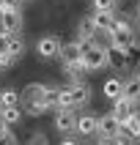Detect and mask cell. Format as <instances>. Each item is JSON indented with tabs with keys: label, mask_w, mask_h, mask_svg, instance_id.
Segmentation results:
<instances>
[{
	"label": "cell",
	"mask_w": 140,
	"mask_h": 145,
	"mask_svg": "<svg viewBox=\"0 0 140 145\" xmlns=\"http://www.w3.org/2000/svg\"><path fill=\"white\" fill-rule=\"evenodd\" d=\"M82 60L88 66V71H99V69H107L110 66V52H107V47L91 41L88 47H85V52H82Z\"/></svg>",
	"instance_id": "1"
},
{
	"label": "cell",
	"mask_w": 140,
	"mask_h": 145,
	"mask_svg": "<svg viewBox=\"0 0 140 145\" xmlns=\"http://www.w3.org/2000/svg\"><path fill=\"white\" fill-rule=\"evenodd\" d=\"M0 25L6 33H19L22 30V11L11 6L8 0H0Z\"/></svg>",
	"instance_id": "2"
},
{
	"label": "cell",
	"mask_w": 140,
	"mask_h": 145,
	"mask_svg": "<svg viewBox=\"0 0 140 145\" xmlns=\"http://www.w3.org/2000/svg\"><path fill=\"white\" fill-rule=\"evenodd\" d=\"M0 41H3V52H8L14 60H19V57H22L25 41L19 39V33H6V30H0Z\"/></svg>",
	"instance_id": "3"
},
{
	"label": "cell",
	"mask_w": 140,
	"mask_h": 145,
	"mask_svg": "<svg viewBox=\"0 0 140 145\" xmlns=\"http://www.w3.org/2000/svg\"><path fill=\"white\" fill-rule=\"evenodd\" d=\"M60 39L58 36H52V33H47V36H41L39 41H36V52H39L41 57H55V55H60Z\"/></svg>",
	"instance_id": "4"
},
{
	"label": "cell",
	"mask_w": 140,
	"mask_h": 145,
	"mask_svg": "<svg viewBox=\"0 0 140 145\" xmlns=\"http://www.w3.org/2000/svg\"><path fill=\"white\" fill-rule=\"evenodd\" d=\"M88 44H91V41H82V39H77V41H69V44H63V47H60V60H63V66L74 63V60H80Z\"/></svg>",
	"instance_id": "5"
},
{
	"label": "cell",
	"mask_w": 140,
	"mask_h": 145,
	"mask_svg": "<svg viewBox=\"0 0 140 145\" xmlns=\"http://www.w3.org/2000/svg\"><path fill=\"white\" fill-rule=\"evenodd\" d=\"M44 90H47V85H41V82L25 85V90L19 93V96H22V107H30V104H36V101H44Z\"/></svg>",
	"instance_id": "6"
},
{
	"label": "cell",
	"mask_w": 140,
	"mask_h": 145,
	"mask_svg": "<svg viewBox=\"0 0 140 145\" xmlns=\"http://www.w3.org/2000/svg\"><path fill=\"white\" fill-rule=\"evenodd\" d=\"M91 19H93V25H96V30H99V33H107V36H110L113 27L118 25V19H115L113 11H93Z\"/></svg>",
	"instance_id": "7"
},
{
	"label": "cell",
	"mask_w": 140,
	"mask_h": 145,
	"mask_svg": "<svg viewBox=\"0 0 140 145\" xmlns=\"http://www.w3.org/2000/svg\"><path fill=\"white\" fill-rule=\"evenodd\" d=\"M55 129L63 131V134H72V131L77 129V115H74V110H58V115H55Z\"/></svg>",
	"instance_id": "8"
},
{
	"label": "cell",
	"mask_w": 140,
	"mask_h": 145,
	"mask_svg": "<svg viewBox=\"0 0 140 145\" xmlns=\"http://www.w3.org/2000/svg\"><path fill=\"white\" fill-rule=\"evenodd\" d=\"M118 131H121V121L113 112H107V115L99 118V137H115Z\"/></svg>",
	"instance_id": "9"
},
{
	"label": "cell",
	"mask_w": 140,
	"mask_h": 145,
	"mask_svg": "<svg viewBox=\"0 0 140 145\" xmlns=\"http://www.w3.org/2000/svg\"><path fill=\"white\" fill-rule=\"evenodd\" d=\"M63 71H66V77H69V80H72V85H74V82H85L82 77L88 74V66H85V60L80 57V60H74V63H69V66L63 69Z\"/></svg>",
	"instance_id": "10"
},
{
	"label": "cell",
	"mask_w": 140,
	"mask_h": 145,
	"mask_svg": "<svg viewBox=\"0 0 140 145\" xmlns=\"http://www.w3.org/2000/svg\"><path fill=\"white\" fill-rule=\"evenodd\" d=\"M124 99H129L132 104H140V77H129L124 80Z\"/></svg>",
	"instance_id": "11"
},
{
	"label": "cell",
	"mask_w": 140,
	"mask_h": 145,
	"mask_svg": "<svg viewBox=\"0 0 140 145\" xmlns=\"http://www.w3.org/2000/svg\"><path fill=\"white\" fill-rule=\"evenodd\" d=\"M105 96L110 99V101H118V99L124 96V80H118V77H110V80H105Z\"/></svg>",
	"instance_id": "12"
},
{
	"label": "cell",
	"mask_w": 140,
	"mask_h": 145,
	"mask_svg": "<svg viewBox=\"0 0 140 145\" xmlns=\"http://www.w3.org/2000/svg\"><path fill=\"white\" fill-rule=\"evenodd\" d=\"M72 93H74V107H85L91 101V85L88 82H74Z\"/></svg>",
	"instance_id": "13"
},
{
	"label": "cell",
	"mask_w": 140,
	"mask_h": 145,
	"mask_svg": "<svg viewBox=\"0 0 140 145\" xmlns=\"http://www.w3.org/2000/svg\"><path fill=\"white\" fill-rule=\"evenodd\" d=\"M74 131H77V134H96L99 131V118H93V115H80Z\"/></svg>",
	"instance_id": "14"
},
{
	"label": "cell",
	"mask_w": 140,
	"mask_h": 145,
	"mask_svg": "<svg viewBox=\"0 0 140 145\" xmlns=\"http://www.w3.org/2000/svg\"><path fill=\"white\" fill-rule=\"evenodd\" d=\"M96 25H93V19L91 16H85V19H80V25H77V39H82V41H93L96 39Z\"/></svg>",
	"instance_id": "15"
},
{
	"label": "cell",
	"mask_w": 140,
	"mask_h": 145,
	"mask_svg": "<svg viewBox=\"0 0 140 145\" xmlns=\"http://www.w3.org/2000/svg\"><path fill=\"white\" fill-rule=\"evenodd\" d=\"M55 107H58V110H74V93H72V85H66V88H58Z\"/></svg>",
	"instance_id": "16"
},
{
	"label": "cell",
	"mask_w": 140,
	"mask_h": 145,
	"mask_svg": "<svg viewBox=\"0 0 140 145\" xmlns=\"http://www.w3.org/2000/svg\"><path fill=\"white\" fill-rule=\"evenodd\" d=\"M0 104H3V110L19 107V104H22V96H19V90H14V88H6V90H0Z\"/></svg>",
	"instance_id": "17"
},
{
	"label": "cell",
	"mask_w": 140,
	"mask_h": 145,
	"mask_svg": "<svg viewBox=\"0 0 140 145\" xmlns=\"http://www.w3.org/2000/svg\"><path fill=\"white\" fill-rule=\"evenodd\" d=\"M132 107H135V104H132L129 99H124V96H121L118 101H115V110H113V115H115V118H118L121 123H126V121H129V115L135 112Z\"/></svg>",
	"instance_id": "18"
},
{
	"label": "cell",
	"mask_w": 140,
	"mask_h": 145,
	"mask_svg": "<svg viewBox=\"0 0 140 145\" xmlns=\"http://www.w3.org/2000/svg\"><path fill=\"white\" fill-rule=\"evenodd\" d=\"M0 118H3V123H8V126H14V123H19V118H22V110H19V107H11V110H3V112H0Z\"/></svg>",
	"instance_id": "19"
},
{
	"label": "cell",
	"mask_w": 140,
	"mask_h": 145,
	"mask_svg": "<svg viewBox=\"0 0 140 145\" xmlns=\"http://www.w3.org/2000/svg\"><path fill=\"white\" fill-rule=\"evenodd\" d=\"M124 126H126V129L132 131V137H135V140H140V112H137V110H135V112L129 115V121L124 123Z\"/></svg>",
	"instance_id": "20"
},
{
	"label": "cell",
	"mask_w": 140,
	"mask_h": 145,
	"mask_svg": "<svg viewBox=\"0 0 140 145\" xmlns=\"http://www.w3.org/2000/svg\"><path fill=\"white\" fill-rule=\"evenodd\" d=\"M115 142H118V145H135V137H132V131L126 129L124 123H121V131L115 134Z\"/></svg>",
	"instance_id": "21"
},
{
	"label": "cell",
	"mask_w": 140,
	"mask_h": 145,
	"mask_svg": "<svg viewBox=\"0 0 140 145\" xmlns=\"http://www.w3.org/2000/svg\"><path fill=\"white\" fill-rule=\"evenodd\" d=\"M47 110H49V104H47V101H36V104L25 107V112H28V115H33V118H36V115H44Z\"/></svg>",
	"instance_id": "22"
},
{
	"label": "cell",
	"mask_w": 140,
	"mask_h": 145,
	"mask_svg": "<svg viewBox=\"0 0 140 145\" xmlns=\"http://www.w3.org/2000/svg\"><path fill=\"white\" fill-rule=\"evenodd\" d=\"M115 0H93V11H113Z\"/></svg>",
	"instance_id": "23"
},
{
	"label": "cell",
	"mask_w": 140,
	"mask_h": 145,
	"mask_svg": "<svg viewBox=\"0 0 140 145\" xmlns=\"http://www.w3.org/2000/svg\"><path fill=\"white\" fill-rule=\"evenodd\" d=\"M14 63H16L14 57L8 55V52H3V49H0V71H3V69H11Z\"/></svg>",
	"instance_id": "24"
},
{
	"label": "cell",
	"mask_w": 140,
	"mask_h": 145,
	"mask_svg": "<svg viewBox=\"0 0 140 145\" xmlns=\"http://www.w3.org/2000/svg\"><path fill=\"white\" fill-rule=\"evenodd\" d=\"M28 145H49V140H47V134H33L28 140Z\"/></svg>",
	"instance_id": "25"
},
{
	"label": "cell",
	"mask_w": 140,
	"mask_h": 145,
	"mask_svg": "<svg viewBox=\"0 0 140 145\" xmlns=\"http://www.w3.org/2000/svg\"><path fill=\"white\" fill-rule=\"evenodd\" d=\"M8 137H11V131H8V123H3V118H0V145L6 142Z\"/></svg>",
	"instance_id": "26"
},
{
	"label": "cell",
	"mask_w": 140,
	"mask_h": 145,
	"mask_svg": "<svg viewBox=\"0 0 140 145\" xmlns=\"http://www.w3.org/2000/svg\"><path fill=\"white\" fill-rule=\"evenodd\" d=\"M96 145H118L115 137H96Z\"/></svg>",
	"instance_id": "27"
},
{
	"label": "cell",
	"mask_w": 140,
	"mask_h": 145,
	"mask_svg": "<svg viewBox=\"0 0 140 145\" xmlns=\"http://www.w3.org/2000/svg\"><path fill=\"white\" fill-rule=\"evenodd\" d=\"M60 145H77V142H74V140H69V137H66V140H63V142H60Z\"/></svg>",
	"instance_id": "28"
},
{
	"label": "cell",
	"mask_w": 140,
	"mask_h": 145,
	"mask_svg": "<svg viewBox=\"0 0 140 145\" xmlns=\"http://www.w3.org/2000/svg\"><path fill=\"white\" fill-rule=\"evenodd\" d=\"M135 16H137V19H140V3H137V8H135Z\"/></svg>",
	"instance_id": "29"
},
{
	"label": "cell",
	"mask_w": 140,
	"mask_h": 145,
	"mask_svg": "<svg viewBox=\"0 0 140 145\" xmlns=\"http://www.w3.org/2000/svg\"><path fill=\"white\" fill-rule=\"evenodd\" d=\"M137 77H140V71H137Z\"/></svg>",
	"instance_id": "30"
}]
</instances>
